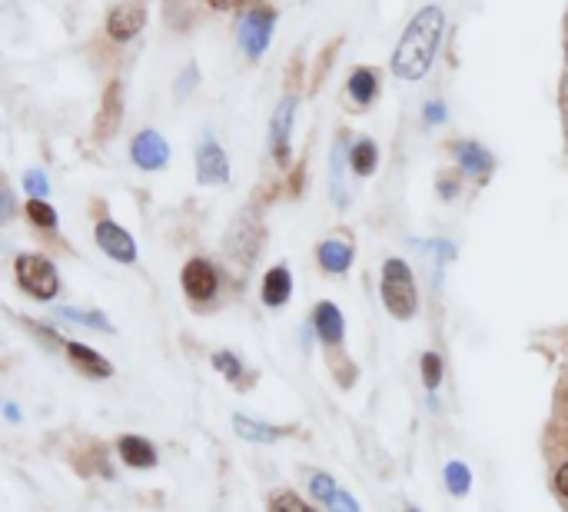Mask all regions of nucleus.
I'll return each instance as SVG.
<instances>
[{"label":"nucleus","instance_id":"obj_1","mask_svg":"<svg viewBox=\"0 0 568 512\" xmlns=\"http://www.w3.org/2000/svg\"><path fill=\"white\" fill-rule=\"evenodd\" d=\"M443 27H446L443 10H439V7H423V10L409 20L403 40H399V47H396L393 73L403 77V80H419V77L433 67L436 47H439V40H443Z\"/></svg>","mask_w":568,"mask_h":512},{"label":"nucleus","instance_id":"obj_2","mask_svg":"<svg viewBox=\"0 0 568 512\" xmlns=\"http://www.w3.org/2000/svg\"><path fill=\"white\" fill-rule=\"evenodd\" d=\"M383 300L389 307V313L396 320H413L419 310V297H416V280L413 270L403 260H389L383 267Z\"/></svg>","mask_w":568,"mask_h":512},{"label":"nucleus","instance_id":"obj_3","mask_svg":"<svg viewBox=\"0 0 568 512\" xmlns=\"http://www.w3.org/2000/svg\"><path fill=\"white\" fill-rule=\"evenodd\" d=\"M17 280L37 300H53L60 290V277H57L53 263L47 257H37V253L17 257Z\"/></svg>","mask_w":568,"mask_h":512},{"label":"nucleus","instance_id":"obj_4","mask_svg":"<svg viewBox=\"0 0 568 512\" xmlns=\"http://www.w3.org/2000/svg\"><path fill=\"white\" fill-rule=\"evenodd\" d=\"M273 23H276L273 10H250L240 23V47L250 57H260L273 40Z\"/></svg>","mask_w":568,"mask_h":512},{"label":"nucleus","instance_id":"obj_5","mask_svg":"<svg viewBox=\"0 0 568 512\" xmlns=\"http://www.w3.org/2000/svg\"><path fill=\"white\" fill-rule=\"evenodd\" d=\"M130 157H133V163L143 167V170H160V167H166V160H170V143H166L156 130H143V133L133 140V147H130Z\"/></svg>","mask_w":568,"mask_h":512},{"label":"nucleus","instance_id":"obj_6","mask_svg":"<svg viewBox=\"0 0 568 512\" xmlns=\"http://www.w3.org/2000/svg\"><path fill=\"white\" fill-rule=\"evenodd\" d=\"M97 243H100V250H103L106 257H113L116 263H133V260H136V243H133V237H130L123 227L110 223V220L97 223Z\"/></svg>","mask_w":568,"mask_h":512},{"label":"nucleus","instance_id":"obj_7","mask_svg":"<svg viewBox=\"0 0 568 512\" xmlns=\"http://www.w3.org/2000/svg\"><path fill=\"white\" fill-rule=\"evenodd\" d=\"M196 177L206 187L230 180V163H226V153L220 150V143H213V140L200 143V150H196Z\"/></svg>","mask_w":568,"mask_h":512},{"label":"nucleus","instance_id":"obj_8","mask_svg":"<svg viewBox=\"0 0 568 512\" xmlns=\"http://www.w3.org/2000/svg\"><path fill=\"white\" fill-rule=\"evenodd\" d=\"M183 290H186V297L196 300V303L210 300V297L216 293V270H213L206 260H190V263L183 267Z\"/></svg>","mask_w":568,"mask_h":512},{"label":"nucleus","instance_id":"obj_9","mask_svg":"<svg viewBox=\"0 0 568 512\" xmlns=\"http://www.w3.org/2000/svg\"><path fill=\"white\" fill-rule=\"evenodd\" d=\"M143 23H146V13H143L140 3H120V7L110 13L106 30H110L113 40H133V37L140 33Z\"/></svg>","mask_w":568,"mask_h":512},{"label":"nucleus","instance_id":"obj_10","mask_svg":"<svg viewBox=\"0 0 568 512\" xmlns=\"http://www.w3.org/2000/svg\"><path fill=\"white\" fill-rule=\"evenodd\" d=\"M293 117H296V97H283L276 113H273V153L280 163H286L290 157V130H293Z\"/></svg>","mask_w":568,"mask_h":512},{"label":"nucleus","instance_id":"obj_11","mask_svg":"<svg viewBox=\"0 0 568 512\" xmlns=\"http://www.w3.org/2000/svg\"><path fill=\"white\" fill-rule=\"evenodd\" d=\"M310 490H313V496H316V500H323V503H326V510L329 512H359L356 500H353L349 493L336 490V483H333L326 473L313 476V480H310Z\"/></svg>","mask_w":568,"mask_h":512},{"label":"nucleus","instance_id":"obj_12","mask_svg":"<svg viewBox=\"0 0 568 512\" xmlns=\"http://www.w3.org/2000/svg\"><path fill=\"white\" fill-rule=\"evenodd\" d=\"M120 456H123V463L133 466V470H150V466H156V450H153V443H146L143 436H123V440H120Z\"/></svg>","mask_w":568,"mask_h":512},{"label":"nucleus","instance_id":"obj_13","mask_svg":"<svg viewBox=\"0 0 568 512\" xmlns=\"http://www.w3.org/2000/svg\"><path fill=\"white\" fill-rule=\"evenodd\" d=\"M320 263L329 273H346L353 267V247L339 243V240H326V243H320Z\"/></svg>","mask_w":568,"mask_h":512},{"label":"nucleus","instance_id":"obj_14","mask_svg":"<svg viewBox=\"0 0 568 512\" xmlns=\"http://www.w3.org/2000/svg\"><path fill=\"white\" fill-rule=\"evenodd\" d=\"M316 333L329 347L343 340V317H339V310L333 303H320L316 307Z\"/></svg>","mask_w":568,"mask_h":512},{"label":"nucleus","instance_id":"obj_15","mask_svg":"<svg viewBox=\"0 0 568 512\" xmlns=\"http://www.w3.org/2000/svg\"><path fill=\"white\" fill-rule=\"evenodd\" d=\"M290 290H293L290 273H286L283 267H276V270H270L266 280H263V303H266V307H283V303L290 300Z\"/></svg>","mask_w":568,"mask_h":512},{"label":"nucleus","instance_id":"obj_16","mask_svg":"<svg viewBox=\"0 0 568 512\" xmlns=\"http://www.w3.org/2000/svg\"><path fill=\"white\" fill-rule=\"evenodd\" d=\"M67 353H70V360H73L83 373H90V377H97V380H103V377H110V373H113V370H110V363H106L100 353H93L90 347L70 343V347H67Z\"/></svg>","mask_w":568,"mask_h":512},{"label":"nucleus","instance_id":"obj_17","mask_svg":"<svg viewBox=\"0 0 568 512\" xmlns=\"http://www.w3.org/2000/svg\"><path fill=\"white\" fill-rule=\"evenodd\" d=\"M456 157H459V163L469 170V173H489L493 170V157H489V150H483L479 143H459L456 147Z\"/></svg>","mask_w":568,"mask_h":512},{"label":"nucleus","instance_id":"obj_18","mask_svg":"<svg viewBox=\"0 0 568 512\" xmlns=\"http://www.w3.org/2000/svg\"><path fill=\"white\" fill-rule=\"evenodd\" d=\"M236 433L246 440V443H270V440H280L283 430H273V426H263V423H253L250 416H236L233 420Z\"/></svg>","mask_w":568,"mask_h":512},{"label":"nucleus","instance_id":"obj_19","mask_svg":"<svg viewBox=\"0 0 568 512\" xmlns=\"http://www.w3.org/2000/svg\"><path fill=\"white\" fill-rule=\"evenodd\" d=\"M376 90H379V80H376L373 70H356V73L349 77V97H353L356 103H369V100L376 97Z\"/></svg>","mask_w":568,"mask_h":512},{"label":"nucleus","instance_id":"obj_20","mask_svg":"<svg viewBox=\"0 0 568 512\" xmlns=\"http://www.w3.org/2000/svg\"><path fill=\"white\" fill-rule=\"evenodd\" d=\"M376 143L373 140H359L356 147H353V153H349V160H353V170L359 173V177H366V173H373L376 170Z\"/></svg>","mask_w":568,"mask_h":512},{"label":"nucleus","instance_id":"obj_21","mask_svg":"<svg viewBox=\"0 0 568 512\" xmlns=\"http://www.w3.org/2000/svg\"><path fill=\"white\" fill-rule=\"evenodd\" d=\"M446 486L453 490V496H466L469 486H473V476L463 463H449L446 466Z\"/></svg>","mask_w":568,"mask_h":512},{"label":"nucleus","instance_id":"obj_22","mask_svg":"<svg viewBox=\"0 0 568 512\" xmlns=\"http://www.w3.org/2000/svg\"><path fill=\"white\" fill-rule=\"evenodd\" d=\"M270 512H316V510H310L296 493H273V500H270Z\"/></svg>","mask_w":568,"mask_h":512},{"label":"nucleus","instance_id":"obj_23","mask_svg":"<svg viewBox=\"0 0 568 512\" xmlns=\"http://www.w3.org/2000/svg\"><path fill=\"white\" fill-rule=\"evenodd\" d=\"M27 217H30L37 227H57V213H53V207H47L43 200H27Z\"/></svg>","mask_w":568,"mask_h":512},{"label":"nucleus","instance_id":"obj_24","mask_svg":"<svg viewBox=\"0 0 568 512\" xmlns=\"http://www.w3.org/2000/svg\"><path fill=\"white\" fill-rule=\"evenodd\" d=\"M213 367H216L226 380H233V383H240V377H243V367H240V360H236L233 353H216V357H213Z\"/></svg>","mask_w":568,"mask_h":512},{"label":"nucleus","instance_id":"obj_25","mask_svg":"<svg viewBox=\"0 0 568 512\" xmlns=\"http://www.w3.org/2000/svg\"><path fill=\"white\" fill-rule=\"evenodd\" d=\"M423 380H426V390H436L439 380H443V360L436 353H426L423 357Z\"/></svg>","mask_w":568,"mask_h":512},{"label":"nucleus","instance_id":"obj_26","mask_svg":"<svg viewBox=\"0 0 568 512\" xmlns=\"http://www.w3.org/2000/svg\"><path fill=\"white\" fill-rule=\"evenodd\" d=\"M67 320H73V323H87V327H100V330H110V323L103 320V317H97V313H77V310H60Z\"/></svg>","mask_w":568,"mask_h":512},{"label":"nucleus","instance_id":"obj_27","mask_svg":"<svg viewBox=\"0 0 568 512\" xmlns=\"http://www.w3.org/2000/svg\"><path fill=\"white\" fill-rule=\"evenodd\" d=\"M23 187L33 193V200H40V197L47 193V177H43L40 170H30V173L23 177Z\"/></svg>","mask_w":568,"mask_h":512},{"label":"nucleus","instance_id":"obj_28","mask_svg":"<svg viewBox=\"0 0 568 512\" xmlns=\"http://www.w3.org/2000/svg\"><path fill=\"white\" fill-rule=\"evenodd\" d=\"M443 117H446L443 103H429V107H426V120H429V123H443Z\"/></svg>","mask_w":568,"mask_h":512},{"label":"nucleus","instance_id":"obj_29","mask_svg":"<svg viewBox=\"0 0 568 512\" xmlns=\"http://www.w3.org/2000/svg\"><path fill=\"white\" fill-rule=\"evenodd\" d=\"M556 486H559V493H562V496H568V466H562V470H559V476H556Z\"/></svg>","mask_w":568,"mask_h":512},{"label":"nucleus","instance_id":"obj_30","mask_svg":"<svg viewBox=\"0 0 568 512\" xmlns=\"http://www.w3.org/2000/svg\"><path fill=\"white\" fill-rule=\"evenodd\" d=\"M240 0H210V7H216V10H230V7H236Z\"/></svg>","mask_w":568,"mask_h":512},{"label":"nucleus","instance_id":"obj_31","mask_svg":"<svg viewBox=\"0 0 568 512\" xmlns=\"http://www.w3.org/2000/svg\"><path fill=\"white\" fill-rule=\"evenodd\" d=\"M406 512H419V510H406Z\"/></svg>","mask_w":568,"mask_h":512}]
</instances>
